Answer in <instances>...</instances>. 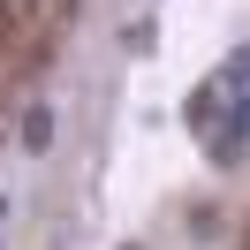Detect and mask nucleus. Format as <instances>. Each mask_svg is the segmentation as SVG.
Wrapping results in <instances>:
<instances>
[{
    "label": "nucleus",
    "instance_id": "nucleus-1",
    "mask_svg": "<svg viewBox=\"0 0 250 250\" xmlns=\"http://www.w3.org/2000/svg\"><path fill=\"white\" fill-rule=\"evenodd\" d=\"M23 144H31V152H46V144H53V114H46V106L23 122Z\"/></svg>",
    "mask_w": 250,
    "mask_h": 250
},
{
    "label": "nucleus",
    "instance_id": "nucleus-2",
    "mask_svg": "<svg viewBox=\"0 0 250 250\" xmlns=\"http://www.w3.org/2000/svg\"><path fill=\"white\" fill-rule=\"evenodd\" d=\"M220 83H250V46H235V61L220 68Z\"/></svg>",
    "mask_w": 250,
    "mask_h": 250
}]
</instances>
